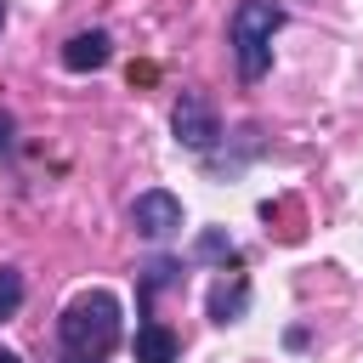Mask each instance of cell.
Wrapping results in <instances>:
<instances>
[{"label":"cell","mask_w":363,"mask_h":363,"mask_svg":"<svg viewBox=\"0 0 363 363\" xmlns=\"http://www.w3.org/2000/svg\"><path fill=\"white\" fill-rule=\"evenodd\" d=\"M57 335H62V352L68 357H108L113 340H119V301L108 289H85L62 306L57 318Z\"/></svg>","instance_id":"cell-1"},{"label":"cell","mask_w":363,"mask_h":363,"mask_svg":"<svg viewBox=\"0 0 363 363\" xmlns=\"http://www.w3.org/2000/svg\"><path fill=\"white\" fill-rule=\"evenodd\" d=\"M284 28V6L272 0H238L233 11V51H238V74L261 79L272 68V34Z\"/></svg>","instance_id":"cell-2"},{"label":"cell","mask_w":363,"mask_h":363,"mask_svg":"<svg viewBox=\"0 0 363 363\" xmlns=\"http://www.w3.org/2000/svg\"><path fill=\"white\" fill-rule=\"evenodd\" d=\"M170 130H176V142H182V147H193V153H210V147H216V136H221L216 108H210L199 91H182V96H176V108H170Z\"/></svg>","instance_id":"cell-3"},{"label":"cell","mask_w":363,"mask_h":363,"mask_svg":"<svg viewBox=\"0 0 363 363\" xmlns=\"http://www.w3.org/2000/svg\"><path fill=\"white\" fill-rule=\"evenodd\" d=\"M130 227H136L142 238H170V233L182 227V199L164 193V187L136 193V199H130Z\"/></svg>","instance_id":"cell-4"},{"label":"cell","mask_w":363,"mask_h":363,"mask_svg":"<svg viewBox=\"0 0 363 363\" xmlns=\"http://www.w3.org/2000/svg\"><path fill=\"white\" fill-rule=\"evenodd\" d=\"M113 57V40L102 34V28H85V34H74L68 45H62V68L68 74H91V68H102Z\"/></svg>","instance_id":"cell-5"},{"label":"cell","mask_w":363,"mask_h":363,"mask_svg":"<svg viewBox=\"0 0 363 363\" xmlns=\"http://www.w3.org/2000/svg\"><path fill=\"white\" fill-rule=\"evenodd\" d=\"M136 363H176V335L164 323H136Z\"/></svg>","instance_id":"cell-6"},{"label":"cell","mask_w":363,"mask_h":363,"mask_svg":"<svg viewBox=\"0 0 363 363\" xmlns=\"http://www.w3.org/2000/svg\"><path fill=\"white\" fill-rule=\"evenodd\" d=\"M244 306H250V284H244V278H238L233 289H227V284H216V289H210V318H216V323H233Z\"/></svg>","instance_id":"cell-7"},{"label":"cell","mask_w":363,"mask_h":363,"mask_svg":"<svg viewBox=\"0 0 363 363\" xmlns=\"http://www.w3.org/2000/svg\"><path fill=\"white\" fill-rule=\"evenodd\" d=\"M17 306H23V272L17 267H0V323L17 318Z\"/></svg>","instance_id":"cell-8"},{"label":"cell","mask_w":363,"mask_h":363,"mask_svg":"<svg viewBox=\"0 0 363 363\" xmlns=\"http://www.w3.org/2000/svg\"><path fill=\"white\" fill-rule=\"evenodd\" d=\"M199 261H233V238L227 233H204L199 238Z\"/></svg>","instance_id":"cell-9"},{"label":"cell","mask_w":363,"mask_h":363,"mask_svg":"<svg viewBox=\"0 0 363 363\" xmlns=\"http://www.w3.org/2000/svg\"><path fill=\"white\" fill-rule=\"evenodd\" d=\"M11 130H17V125H11V113H6V108H0V153H6V147H11Z\"/></svg>","instance_id":"cell-10"},{"label":"cell","mask_w":363,"mask_h":363,"mask_svg":"<svg viewBox=\"0 0 363 363\" xmlns=\"http://www.w3.org/2000/svg\"><path fill=\"white\" fill-rule=\"evenodd\" d=\"M0 363H23V357H17V352H11V346H0Z\"/></svg>","instance_id":"cell-11"},{"label":"cell","mask_w":363,"mask_h":363,"mask_svg":"<svg viewBox=\"0 0 363 363\" xmlns=\"http://www.w3.org/2000/svg\"><path fill=\"white\" fill-rule=\"evenodd\" d=\"M62 363H96V357H62Z\"/></svg>","instance_id":"cell-12"},{"label":"cell","mask_w":363,"mask_h":363,"mask_svg":"<svg viewBox=\"0 0 363 363\" xmlns=\"http://www.w3.org/2000/svg\"><path fill=\"white\" fill-rule=\"evenodd\" d=\"M0 28H6V0H0Z\"/></svg>","instance_id":"cell-13"}]
</instances>
